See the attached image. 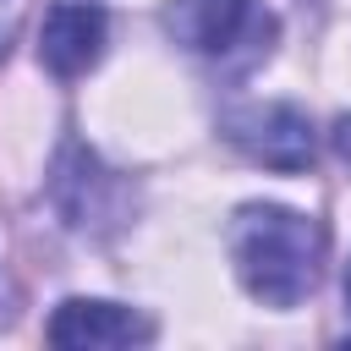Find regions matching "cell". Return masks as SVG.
<instances>
[{
    "instance_id": "obj_8",
    "label": "cell",
    "mask_w": 351,
    "mask_h": 351,
    "mask_svg": "<svg viewBox=\"0 0 351 351\" xmlns=\"http://www.w3.org/2000/svg\"><path fill=\"white\" fill-rule=\"evenodd\" d=\"M0 5H5V11H11V5H16V0H0Z\"/></svg>"
},
{
    "instance_id": "obj_2",
    "label": "cell",
    "mask_w": 351,
    "mask_h": 351,
    "mask_svg": "<svg viewBox=\"0 0 351 351\" xmlns=\"http://www.w3.org/2000/svg\"><path fill=\"white\" fill-rule=\"evenodd\" d=\"M225 137L269 170H307L313 165V121L296 104H247L225 121Z\"/></svg>"
},
{
    "instance_id": "obj_1",
    "label": "cell",
    "mask_w": 351,
    "mask_h": 351,
    "mask_svg": "<svg viewBox=\"0 0 351 351\" xmlns=\"http://www.w3.org/2000/svg\"><path fill=\"white\" fill-rule=\"evenodd\" d=\"M230 258L263 307H296L324 269V225L280 203H247L230 219Z\"/></svg>"
},
{
    "instance_id": "obj_3",
    "label": "cell",
    "mask_w": 351,
    "mask_h": 351,
    "mask_svg": "<svg viewBox=\"0 0 351 351\" xmlns=\"http://www.w3.org/2000/svg\"><path fill=\"white\" fill-rule=\"evenodd\" d=\"M170 33L197 55H230L247 38H269L274 22L258 11V0H176Z\"/></svg>"
},
{
    "instance_id": "obj_5",
    "label": "cell",
    "mask_w": 351,
    "mask_h": 351,
    "mask_svg": "<svg viewBox=\"0 0 351 351\" xmlns=\"http://www.w3.org/2000/svg\"><path fill=\"white\" fill-rule=\"evenodd\" d=\"M154 324L115 307V302H60V313L49 318V340L66 351H110V346H137L148 340Z\"/></svg>"
},
{
    "instance_id": "obj_6",
    "label": "cell",
    "mask_w": 351,
    "mask_h": 351,
    "mask_svg": "<svg viewBox=\"0 0 351 351\" xmlns=\"http://www.w3.org/2000/svg\"><path fill=\"white\" fill-rule=\"evenodd\" d=\"M335 154L351 165V115H340V121H335Z\"/></svg>"
},
{
    "instance_id": "obj_4",
    "label": "cell",
    "mask_w": 351,
    "mask_h": 351,
    "mask_svg": "<svg viewBox=\"0 0 351 351\" xmlns=\"http://www.w3.org/2000/svg\"><path fill=\"white\" fill-rule=\"evenodd\" d=\"M104 33H110V16L88 0H60L49 5L44 16V33H38V60L55 71V77H77L88 71L99 55H104Z\"/></svg>"
},
{
    "instance_id": "obj_7",
    "label": "cell",
    "mask_w": 351,
    "mask_h": 351,
    "mask_svg": "<svg viewBox=\"0 0 351 351\" xmlns=\"http://www.w3.org/2000/svg\"><path fill=\"white\" fill-rule=\"evenodd\" d=\"M346 318H351V269H346Z\"/></svg>"
}]
</instances>
